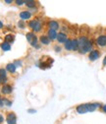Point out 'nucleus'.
I'll list each match as a JSON object with an SVG mask.
<instances>
[{
    "label": "nucleus",
    "instance_id": "nucleus-1",
    "mask_svg": "<svg viewBox=\"0 0 106 124\" xmlns=\"http://www.w3.org/2000/svg\"><path fill=\"white\" fill-rule=\"evenodd\" d=\"M28 26L29 29L32 30V32H34L35 34V33H40L42 31V21L38 18H35L34 20L28 21Z\"/></svg>",
    "mask_w": 106,
    "mask_h": 124
},
{
    "label": "nucleus",
    "instance_id": "nucleus-2",
    "mask_svg": "<svg viewBox=\"0 0 106 124\" xmlns=\"http://www.w3.org/2000/svg\"><path fill=\"white\" fill-rule=\"evenodd\" d=\"M93 49V41L92 39H89L83 47H80L79 48V53L81 54H86V53H89L90 51H92Z\"/></svg>",
    "mask_w": 106,
    "mask_h": 124
},
{
    "label": "nucleus",
    "instance_id": "nucleus-3",
    "mask_svg": "<svg viewBox=\"0 0 106 124\" xmlns=\"http://www.w3.org/2000/svg\"><path fill=\"white\" fill-rule=\"evenodd\" d=\"M95 44L99 48H105L106 47V35H104V34L99 35L95 39Z\"/></svg>",
    "mask_w": 106,
    "mask_h": 124
},
{
    "label": "nucleus",
    "instance_id": "nucleus-4",
    "mask_svg": "<svg viewBox=\"0 0 106 124\" xmlns=\"http://www.w3.org/2000/svg\"><path fill=\"white\" fill-rule=\"evenodd\" d=\"M85 104L87 112H93V111L97 110L99 107L102 106V104L99 103V102H87V103H85Z\"/></svg>",
    "mask_w": 106,
    "mask_h": 124
},
{
    "label": "nucleus",
    "instance_id": "nucleus-5",
    "mask_svg": "<svg viewBox=\"0 0 106 124\" xmlns=\"http://www.w3.org/2000/svg\"><path fill=\"white\" fill-rule=\"evenodd\" d=\"M100 55H101V52H100L98 49H94V48H93L92 51L88 53V60H89L90 62H94V61H96L97 59H99Z\"/></svg>",
    "mask_w": 106,
    "mask_h": 124
},
{
    "label": "nucleus",
    "instance_id": "nucleus-6",
    "mask_svg": "<svg viewBox=\"0 0 106 124\" xmlns=\"http://www.w3.org/2000/svg\"><path fill=\"white\" fill-rule=\"evenodd\" d=\"M19 16H20L21 20L27 21V20H29V19L33 17V13L31 11H28V10H23V11L20 12Z\"/></svg>",
    "mask_w": 106,
    "mask_h": 124
},
{
    "label": "nucleus",
    "instance_id": "nucleus-7",
    "mask_svg": "<svg viewBox=\"0 0 106 124\" xmlns=\"http://www.w3.org/2000/svg\"><path fill=\"white\" fill-rule=\"evenodd\" d=\"M68 39H69V38H68L67 33L60 32V33H58V35H57V39H56V40L58 41L59 44H64V43L67 41Z\"/></svg>",
    "mask_w": 106,
    "mask_h": 124
},
{
    "label": "nucleus",
    "instance_id": "nucleus-8",
    "mask_svg": "<svg viewBox=\"0 0 106 124\" xmlns=\"http://www.w3.org/2000/svg\"><path fill=\"white\" fill-rule=\"evenodd\" d=\"M6 122L8 124H17V117L14 112H9L6 115Z\"/></svg>",
    "mask_w": 106,
    "mask_h": 124
},
{
    "label": "nucleus",
    "instance_id": "nucleus-9",
    "mask_svg": "<svg viewBox=\"0 0 106 124\" xmlns=\"http://www.w3.org/2000/svg\"><path fill=\"white\" fill-rule=\"evenodd\" d=\"M12 92H13V88H12V86H10V85H8V84L3 85L2 88H1V93H2L3 95H5V96L11 95Z\"/></svg>",
    "mask_w": 106,
    "mask_h": 124
},
{
    "label": "nucleus",
    "instance_id": "nucleus-10",
    "mask_svg": "<svg viewBox=\"0 0 106 124\" xmlns=\"http://www.w3.org/2000/svg\"><path fill=\"white\" fill-rule=\"evenodd\" d=\"M48 28L50 30H54V31L57 32V31L60 29V23L58 21H56V20H50L48 22Z\"/></svg>",
    "mask_w": 106,
    "mask_h": 124
},
{
    "label": "nucleus",
    "instance_id": "nucleus-11",
    "mask_svg": "<svg viewBox=\"0 0 106 124\" xmlns=\"http://www.w3.org/2000/svg\"><path fill=\"white\" fill-rule=\"evenodd\" d=\"M38 40H39V42H40L42 45H46V46H48V45L51 43V40L49 39V38H48L47 36H45V35H41V36L39 37Z\"/></svg>",
    "mask_w": 106,
    "mask_h": 124
},
{
    "label": "nucleus",
    "instance_id": "nucleus-12",
    "mask_svg": "<svg viewBox=\"0 0 106 124\" xmlns=\"http://www.w3.org/2000/svg\"><path fill=\"white\" fill-rule=\"evenodd\" d=\"M57 35H58V33L56 32V31L48 29V32H47V35H46V36L49 38V39H50L51 41H54V40L57 39Z\"/></svg>",
    "mask_w": 106,
    "mask_h": 124
},
{
    "label": "nucleus",
    "instance_id": "nucleus-13",
    "mask_svg": "<svg viewBox=\"0 0 106 124\" xmlns=\"http://www.w3.org/2000/svg\"><path fill=\"white\" fill-rule=\"evenodd\" d=\"M76 111H77L79 114H85V113H86V112H87V110H86L85 104V103L79 104L77 107H76Z\"/></svg>",
    "mask_w": 106,
    "mask_h": 124
},
{
    "label": "nucleus",
    "instance_id": "nucleus-14",
    "mask_svg": "<svg viewBox=\"0 0 106 124\" xmlns=\"http://www.w3.org/2000/svg\"><path fill=\"white\" fill-rule=\"evenodd\" d=\"M72 45H73V51H79L80 44H79V39L78 38L72 39Z\"/></svg>",
    "mask_w": 106,
    "mask_h": 124
},
{
    "label": "nucleus",
    "instance_id": "nucleus-15",
    "mask_svg": "<svg viewBox=\"0 0 106 124\" xmlns=\"http://www.w3.org/2000/svg\"><path fill=\"white\" fill-rule=\"evenodd\" d=\"M64 49L67 51H73V45H72V39H68L67 41L64 43Z\"/></svg>",
    "mask_w": 106,
    "mask_h": 124
},
{
    "label": "nucleus",
    "instance_id": "nucleus-16",
    "mask_svg": "<svg viewBox=\"0 0 106 124\" xmlns=\"http://www.w3.org/2000/svg\"><path fill=\"white\" fill-rule=\"evenodd\" d=\"M6 70H7L8 72L14 74V73H16L17 67H16V65H15L14 63H8V64L6 65Z\"/></svg>",
    "mask_w": 106,
    "mask_h": 124
},
{
    "label": "nucleus",
    "instance_id": "nucleus-17",
    "mask_svg": "<svg viewBox=\"0 0 106 124\" xmlns=\"http://www.w3.org/2000/svg\"><path fill=\"white\" fill-rule=\"evenodd\" d=\"M28 9H35L36 8L37 6V2L34 1V0H28V1H26V4H25Z\"/></svg>",
    "mask_w": 106,
    "mask_h": 124
},
{
    "label": "nucleus",
    "instance_id": "nucleus-18",
    "mask_svg": "<svg viewBox=\"0 0 106 124\" xmlns=\"http://www.w3.org/2000/svg\"><path fill=\"white\" fill-rule=\"evenodd\" d=\"M26 37H27V40L28 41V43H31V42L36 38V36H35V34L34 32H28V33L26 35Z\"/></svg>",
    "mask_w": 106,
    "mask_h": 124
},
{
    "label": "nucleus",
    "instance_id": "nucleus-19",
    "mask_svg": "<svg viewBox=\"0 0 106 124\" xmlns=\"http://www.w3.org/2000/svg\"><path fill=\"white\" fill-rule=\"evenodd\" d=\"M0 47H1V49L3 51H8V50L11 49V44L6 42V41H4V42H2L1 44H0Z\"/></svg>",
    "mask_w": 106,
    "mask_h": 124
},
{
    "label": "nucleus",
    "instance_id": "nucleus-20",
    "mask_svg": "<svg viewBox=\"0 0 106 124\" xmlns=\"http://www.w3.org/2000/svg\"><path fill=\"white\" fill-rule=\"evenodd\" d=\"M14 40H15V36L13 34H8V35L5 36V41L6 42L11 44L12 42H14Z\"/></svg>",
    "mask_w": 106,
    "mask_h": 124
},
{
    "label": "nucleus",
    "instance_id": "nucleus-21",
    "mask_svg": "<svg viewBox=\"0 0 106 124\" xmlns=\"http://www.w3.org/2000/svg\"><path fill=\"white\" fill-rule=\"evenodd\" d=\"M18 28H19V29H21V30L26 29V24H25V21L20 20V21L18 22Z\"/></svg>",
    "mask_w": 106,
    "mask_h": 124
},
{
    "label": "nucleus",
    "instance_id": "nucleus-22",
    "mask_svg": "<svg viewBox=\"0 0 106 124\" xmlns=\"http://www.w3.org/2000/svg\"><path fill=\"white\" fill-rule=\"evenodd\" d=\"M0 77H7V70L4 68H0Z\"/></svg>",
    "mask_w": 106,
    "mask_h": 124
},
{
    "label": "nucleus",
    "instance_id": "nucleus-23",
    "mask_svg": "<svg viewBox=\"0 0 106 124\" xmlns=\"http://www.w3.org/2000/svg\"><path fill=\"white\" fill-rule=\"evenodd\" d=\"M54 50L57 52V53H59V52H61L62 51V47H61V44H56V45H54Z\"/></svg>",
    "mask_w": 106,
    "mask_h": 124
},
{
    "label": "nucleus",
    "instance_id": "nucleus-24",
    "mask_svg": "<svg viewBox=\"0 0 106 124\" xmlns=\"http://www.w3.org/2000/svg\"><path fill=\"white\" fill-rule=\"evenodd\" d=\"M14 3L17 6H23L24 4H26V1H24V0H16V1H14Z\"/></svg>",
    "mask_w": 106,
    "mask_h": 124
},
{
    "label": "nucleus",
    "instance_id": "nucleus-25",
    "mask_svg": "<svg viewBox=\"0 0 106 124\" xmlns=\"http://www.w3.org/2000/svg\"><path fill=\"white\" fill-rule=\"evenodd\" d=\"M7 82H8L7 77H0V84L1 85H6Z\"/></svg>",
    "mask_w": 106,
    "mask_h": 124
},
{
    "label": "nucleus",
    "instance_id": "nucleus-26",
    "mask_svg": "<svg viewBox=\"0 0 106 124\" xmlns=\"http://www.w3.org/2000/svg\"><path fill=\"white\" fill-rule=\"evenodd\" d=\"M3 102H4V104H6L7 106H11V104H12V101H8L7 99H4V100H3Z\"/></svg>",
    "mask_w": 106,
    "mask_h": 124
},
{
    "label": "nucleus",
    "instance_id": "nucleus-27",
    "mask_svg": "<svg viewBox=\"0 0 106 124\" xmlns=\"http://www.w3.org/2000/svg\"><path fill=\"white\" fill-rule=\"evenodd\" d=\"M14 64L16 65V67H19V66H21V65H22V61L17 60V61H15V62H14Z\"/></svg>",
    "mask_w": 106,
    "mask_h": 124
},
{
    "label": "nucleus",
    "instance_id": "nucleus-28",
    "mask_svg": "<svg viewBox=\"0 0 106 124\" xmlns=\"http://www.w3.org/2000/svg\"><path fill=\"white\" fill-rule=\"evenodd\" d=\"M4 122V116L2 113H0V124H2Z\"/></svg>",
    "mask_w": 106,
    "mask_h": 124
},
{
    "label": "nucleus",
    "instance_id": "nucleus-29",
    "mask_svg": "<svg viewBox=\"0 0 106 124\" xmlns=\"http://www.w3.org/2000/svg\"><path fill=\"white\" fill-rule=\"evenodd\" d=\"M102 66L103 67H105L106 66V55L104 56V58H103V61H102Z\"/></svg>",
    "mask_w": 106,
    "mask_h": 124
},
{
    "label": "nucleus",
    "instance_id": "nucleus-30",
    "mask_svg": "<svg viewBox=\"0 0 106 124\" xmlns=\"http://www.w3.org/2000/svg\"><path fill=\"white\" fill-rule=\"evenodd\" d=\"M14 1H12V0H5V1H4V3H6V4H11Z\"/></svg>",
    "mask_w": 106,
    "mask_h": 124
},
{
    "label": "nucleus",
    "instance_id": "nucleus-31",
    "mask_svg": "<svg viewBox=\"0 0 106 124\" xmlns=\"http://www.w3.org/2000/svg\"><path fill=\"white\" fill-rule=\"evenodd\" d=\"M3 105H4V102H3V100L0 98V107H3Z\"/></svg>",
    "mask_w": 106,
    "mask_h": 124
},
{
    "label": "nucleus",
    "instance_id": "nucleus-32",
    "mask_svg": "<svg viewBox=\"0 0 106 124\" xmlns=\"http://www.w3.org/2000/svg\"><path fill=\"white\" fill-rule=\"evenodd\" d=\"M101 108H102V110H103V111H104V112L106 113V104L102 105V106H101Z\"/></svg>",
    "mask_w": 106,
    "mask_h": 124
},
{
    "label": "nucleus",
    "instance_id": "nucleus-33",
    "mask_svg": "<svg viewBox=\"0 0 106 124\" xmlns=\"http://www.w3.org/2000/svg\"><path fill=\"white\" fill-rule=\"evenodd\" d=\"M3 27H4V25H3V23L0 21V30H2L3 29Z\"/></svg>",
    "mask_w": 106,
    "mask_h": 124
}]
</instances>
